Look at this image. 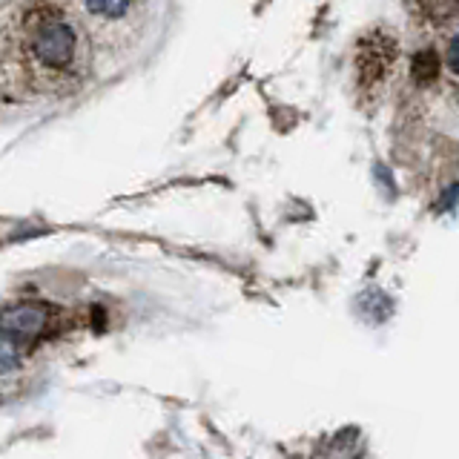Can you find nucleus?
<instances>
[{
	"label": "nucleus",
	"instance_id": "obj_4",
	"mask_svg": "<svg viewBox=\"0 0 459 459\" xmlns=\"http://www.w3.org/2000/svg\"><path fill=\"white\" fill-rule=\"evenodd\" d=\"M47 327H49V310L43 305H26L23 301V305H14L0 313V330H6L21 344L38 339Z\"/></svg>",
	"mask_w": 459,
	"mask_h": 459
},
{
	"label": "nucleus",
	"instance_id": "obj_6",
	"mask_svg": "<svg viewBox=\"0 0 459 459\" xmlns=\"http://www.w3.org/2000/svg\"><path fill=\"white\" fill-rule=\"evenodd\" d=\"M422 9H425L434 21H445V18H454L456 0H422Z\"/></svg>",
	"mask_w": 459,
	"mask_h": 459
},
{
	"label": "nucleus",
	"instance_id": "obj_1",
	"mask_svg": "<svg viewBox=\"0 0 459 459\" xmlns=\"http://www.w3.org/2000/svg\"><path fill=\"white\" fill-rule=\"evenodd\" d=\"M92 72V52L64 0H12L0 9V107L66 98Z\"/></svg>",
	"mask_w": 459,
	"mask_h": 459
},
{
	"label": "nucleus",
	"instance_id": "obj_5",
	"mask_svg": "<svg viewBox=\"0 0 459 459\" xmlns=\"http://www.w3.org/2000/svg\"><path fill=\"white\" fill-rule=\"evenodd\" d=\"M23 362V344L9 336L6 330H0V373H12L18 370Z\"/></svg>",
	"mask_w": 459,
	"mask_h": 459
},
{
	"label": "nucleus",
	"instance_id": "obj_3",
	"mask_svg": "<svg viewBox=\"0 0 459 459\" xmlns=\"http://www.w3.org/2000/svg\"><path fill=\"white\" fill-rule=\"evenodd\" d=\"M396 61V40H391L382 32H373L365 38V43L359 47V57H356V69H359V78L365 83H379L391 64Z\"/></svg>",
	"mask_w": 459,
	"mask_h": 459
},
{
	"label": "nucleus",
	"instance_id": "obj_2",
	"mask_svg": "<svg viewBox=\"0 0 459 459\" xmlns=\"http://www.w3.org/2000/svg\"><path fill=\"white\" fill-rule=\"evenodd\" d=\"M92 52V72L115 75L161 40L172 0H64Z\"/></svg>",
	"mask_w": 459,
	"mask_h": 459
}]
</instances>
